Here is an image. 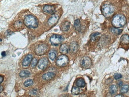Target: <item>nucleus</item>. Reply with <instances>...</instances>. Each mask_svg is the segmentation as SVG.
<instances>
[{
    "label": "nucleus",
    "instance_id": "22",
    "mask_svg": "<svg viewBox=\"0 0 129 97\" xmlns=\"http://www.w3.org/2000/svg\"><path fill=\"white\" fill-rule=\"evenodd\" d=\"M117 91V87L116 85H112L109 88V92L111 94H114L116 93Z\"/></svg>",
    "mask_w": 129,
    "mask_h": 97
},
{
    "label": "nucleus",
    "instance_id": "16",
    "mask_svg": "<svg viewBox=\"0 0 129 97\" xmlns=\"http://www.w3.org/2000/svg\"><path fill=\"white\" fill-rule=\"evenodd\" d=\"M55 74L53 73H48L44 74L43 76V79L46 80H50L55 76Z\"/></svg>",
    "mask_w": 129,
    "mask_h": 97
},
{
    "label": "nucleus",
    "instance_id": "17",
    "mask_svg": "<svg viewBox=\"0 0 129 97\" xmlns=\"http://www.w3.org/2000/svg\"><path fill=\"white\" fill-rule=\"evenodd\" d=\"M120 42L123 44H128L129 43V35L125 34L122 35L120 38Z\"/></svg>",
    "mask_w": 129,
    "mask_h": 97
},
{
    "label": "nucleus",
    "instance_id": "9",
    "mask_svg": "<svg viewBox=\"0 0 129 97\" xmlns=\"http://www.w3.org/2000/svg\"><path fill=\"white\" fill-rule=\"evenodd\" d=\"M59 19L58 15L56 14L52 15L48 20V23L49 26H53L57 23Z\"/></svg>",
    "mask_w": 129,
    "mask_h": 97
},
{
    "label": "nucleus",
    "instance_id": "25",
    "mask_svg": "<svg viewBox=\"0 0 129 97\" xmlns=\"http://www.w3.org/2000/svg\"><path fill=\"white\" fill-rule=\"evenodd\" d=\"M34 81L32 80L28 79L25 81L24 84L25 86H26V87H28L32 85L33 84H34Z\"/></svg>",
    "mask_w": 129,
    "mask_h": 97
},
{
    "label": "nucleus",
    "instance_id": "8",
    "mask_svg": "<svg viewBox=\"0 0 129 97\" xmlns=\"http://www.w3.org/2000/svg\"><path fill=\"white\" fill-rule=\"evenodd\" d=\"M49 60L46 57H44L41 58L39 61L38 66L39 68L41 70H45L48 65Z\"/></svg>",
    "mask_w": 129,
    "mask_h": 97
},
{
    "label": "nucleus",
    "instance_id": "33",
    "mask_svg": "<svg viewBox=\"0 0 129 97\" xmlns=\"http://www.w3.org/2000/svg\"><path fill=\"white\" fill-rule=\"evenodd\" d=\"M3 80H4V78H3V77H2V76H0V83H2V82H3Z\"/></svg>",
    "mask_w": 129,
    "mask_h": 97
},
{
    "label": "nucleus",
    "instance_id": "7",
    "mask_svg": "<svg viewBox=\"0 0 129 97\" xmlns=\"http://www.w3.org/2000/svg\"><path fill=\"white\" fill-rule=\"evenodd\" d=\"M80 64L82 67L85 69H88L91 65V61L90 58L88 57H84L81 58Z\"/></svg>",
    "mask_w": 129,
    "mask_h": 97
},
{
    "label": "nucleus",
    "instance_id": "36",
    "mask_svg": "<svg viewBox=\"0 0 129 97\" xmlns=\"http://www.w3.org/2000/svg\"><path fill=\"white\" fill-rule=\"evenodd\" d=\"M0 42H2V39H0Z\"/></svg>",
    "mask_w": 129,
    "mask_h": 97
},
{
    "label": "nucleus",
    "instance_id": "19",
    "mask_svg": "<svg viewBox=\"0 0 129 97\" xmlns=\"http://www.w3.org/2000/svg\"><path fill=\"white\" fill-rule=\"evenodd\" d=\"M76 85L77 86L80 88H83L85 86V81H84V80L80 78L79 79H78L76 81Z\"/></svg>",
    "mask_w": 129,
    "mask_h": 97
},
{
    "label": "nucleus",
    "instance_id": "3",
    "mask_svg": "<svg viewBox=\"0 0 129 97\" xmlns=\"http://www.w3.org/2000/svg\"><path fill=\"white\" fill-rule=\"evenodd\" d=\"M114 10L113 7L110 4H106L102 7V13L106 17H109L111 16L113 14Z\"/></svg>",
    "mask_w": 129,
    "mask_h": 97
},
{
    "label": "nucleus",
    "instance_id": "34",
    "mask_svg": "<svg viewBox=\"0 0 129 97\" xmlns=\"http://www.w3.org/2000/svg\"><path fill=\"white\" fill-rule=\"evenodd\" d=\"M0 93H1L3 91V88L2 86V85H0Z\"/></svg>",
    "mask_w": 129,
    "mask_h": 97
},
{
    "label": "nucleus",
    "instance_id": "5",
    "mask_svg": "<svg viewBox=\"0 0 129 97\" xmlns=\"http://www.w3.org/2000/svg\"><path fill=\"white\" fill-rule=\"evenodd\" d=\"M64 38L62 36L58 35H53L51 36L50 39V41L51 44L53 45H58L63 41Z\"/></svg>",
    "mask_w": 129,
    "mask_h": 97
},
{
    "label": "nucleus",
    "instance_id": "26",
    "mask_svg": "<svg viewBox=\"0 0 129 97\" xmlns=\"http://www.w3.org/2000/svg\"><path fill=\"white\" fill-rule=\"evenodd\" d=\"M22 26V22L20 20H17L14 23V27L16 29H19Z\"/></svg>",
    "mask_w": 129,
    "mask_h": 97
},
{
    "label": "nucleus",
    "instance_id": "28",
    "mask_svg": "<svg viewBox=\"0 0 129 97\" xmlns=\"http://www.w3.org/2000/svg\"><path fill=\"white\" fill-rule=\"evenodd\" d=\"M56 56V54L54 52H50V53H49V57L52 61H54L55 59Z\"/></svg>",
    "mask_w": 129,
    "mask_h": 97
},
{
    "label": "nucleus",
    "instance_id": "13",
    "mask_svg": "<svg viewBox=\"0 0 129 97\" xmlns=\"http://www.w3.org/2000/svg\"><path fill=\"white\" fill-rule=\"evenodd\" d=\"M70 23L68 22H65L62 23L61 25V29L64 31H67L70 29Z\"/></svg>",
    "mask_w": 129,
    "mask_h": 97
},
{
    "label": "nucleus",
    "instance_id": "21",
    "mask_svg": "<svg viewBox=\"0 0 129 97\" xmlns=\"http://www.w3.org/2000/svg\"><path fill=\"white\" fill-rule=\"evenodd\" d=\"M30 73L29 71L26 70H23L22 71H21L20 73H19V76L21 77H27L30 76Z\"/></svg>",
    "mask_w": 129,
    "mask_h": 97
},
{
    "label": "nucleus",
    "instance_id": "18",
    "mask_svg": "<svg viewBox=\"0 0 129 97\" xmlns=\"http://www.w3.org/2000/svg\"><path fill=\"white\" fill-rule=\"evenodd\" d=\"M101 34L99 32L94 33L91 35V40L92 42H95L99 38Z\"/></svg>",
    "mask_w": 129,
    "mask_h": 97
},
{
    "label": "nucleus",
    "instance_id": "1",
    "mask_svg": "<svg viewBox=\"0 0 129 97\" xmlns=\"http://www.w3.org/2000/svg\"><path fill=\"white\" fill-rule=\"evenodd\" d=\"M126 22V18L124 16L118 14L114 16L112 19V23L114 27L120 28L124 26Z\"/></svg>",
    "mask_w": 129,
    "mask_h": 97
},
{
    "label": "nucleus",
    "instance_id": "35",
    "mask_svg": "<svg viewBox=\"0 0 129 97\" xmlns=\"http://www.w3.org/2000/svg\"><path fill=\"white\" fill-rule=\"evenodd\" d=\"M123 96H124L122 95H118L116 96L115 97H123Z\"/></svg>",
    "mask_w": 129,
    "mask_h": 97
},
{
    "label": "nucleus",
    "instance_id": "4",
    "mask_svg": "<svg viewBox=\"0 0 129 97\" xmlns=\"http://www.w3.org/2000/svg\"><path fill=\"white\" fill-rule=\"evenodd\" d=\"M68 62V58L65 54L59 56L57 59L56 64L58 66L63 67L66 66Z\"/></svg>",
    "mask_w": 129,
    "mask_h": 97
},
{
    "label": "nucleus",
    "instance_id": "32",
    "mask_svg": "<svg viewBox=\"0 0 129 97\" xmlns=\"http://www.w3.org/2000/svg\"><path fill=\"white\" fill-rule=\"evenodd\" d=\"M1 54L2 55V56L3 57L6 56V52H5V51H3V52Z\"/></svg>",
    "mask_w": 129,
    "mask_h": 97
},
{
    "label": "nucleus",
    "instance_id": "27",
    "mask_svg": "<svg viewBox=\"0 0 129 97\" xmlns=\"http://www.w3.org/2000/svg\"><path fill=\"white\" fill-rule=\"evenodd\" d=\"M37 63H38V60L35 58H34L31 62V66L32 67H35V66H36Z\"/></svg>",
    "mask_w": 129,
    "mask_h": 97
},
{
    "label": "nucleus",
    "instance_id": "12",
    "mask_svg": "<svg viewBox=\"0 0 129 97\" xmlns=\"http://www.w3.org/2000/svg\"><path fill=\"white\" fill-rule=\"evenodd\" d=\"M43 10L45 13L51 14L54 12L55 10L54 7L52 6L48 5L45 6L44 7Z\"/></svg>",
    "mask_w": 129,
    "mask_h": 97
},
{
    "label": "nucleus",
    "instance_id": "2",
    "mask_svg": "<svg viewBox=\"0 0 129 97\" xmlns=\"http://www.w3.org/2000/svg\"><path fill=\"white\" fill-rule=\"evenodd\" d=\"M24 23L26 26L33 28L37 27L38 25V22L36 18L30 15L25 17L24 20Z\"/></svg>",
    "mask_w": 129,
    "mask_h": 97
},
{
    "label": "nucleus",
    "instance_id": "30",
    "mask_svg": "<svg viewBox=\"0 0 129 97\" xmlns=\"http://www.w3.org/2000/svg\"><path fill=\"white\" fill-rule=\"evenodd\" d=\"M37 90L35 89H33L31 90L30 92V95L31 96H34L37 94Z\"/></svg>",
    "mask_w": 129,
    "mask_h": 97
},
{
    "label": "nucleus",
    "instance_id": "14",
    "mask_svg": "<svg viewBox=\"0 0 129 97\" xmlns=\"http://www.w3.org/2000/svg\"><path fill=\"white\" fill-rule=\"evenodd\" d=\"M60 51L63 54H66L68 53L69 49L68 47L66 44L62 45L60 48Z\"/></svg>",
    "mask_w": 129,
    "mask_h": 97
},
{
    "label": "nucleus",
    "instance_id": "15",
    "mask_svg": "<svg viewBox=\"0 0 129 97\" xmlns=\"http://www.w3.org/2000/svg\"><path fill=\"white\" fill-rule=\"evenodd\" d=\"M74 26L76 31L80 32L82 30V26L80 20L79 19L76 20L74 24Z\"/></svg>",
    "mask_w": 129,
    "mask_h": 97
},
{
    "label": "nucleus",
    "instance_id": "23",
    "mask_svg": "<svg viewBox=\"0 0 129 97\" xmlns=\"http://www.w3.org/2000/svg\"><path fill=\"white\" fill-rule=\"evenodd\" d=\"M72 92L73 94L76 95L79 94L80 93V89L77 87L74 86L72 88Z\"/></svg>",
    "mask_w": 129,
    "mask_h": 97
},
{
    "label": "nucleus",
    "instance_id": "10",
    "mask_svg": "<svg viewBox=\"0 0 129 97\" xmlns=\"http://www.w3.org/2000/svg\"><path fill=\"white\" fill-rule=\"evenodd\" d=\"M32 58L33 56L31 54H29L26 56L23 61V62H22L23 66H28L32 60Z\"/></svg>",
    "mask_w": 129,
    "mask_h": 97
},
{
    "label": "nucleus",
    "instance_id": "24",
    "mask_svg": "<svg viewBox=\"0 0 129 97\" xmlns=\"http://www.w3.org/2000/svg\"><path fill=\"white\" fill-rule=\"evenodd\" d=\"M129 86L128 85H125L122 87L121 89L120 90V92L121 93H126L129 90Z\"/></svg>",
    "mask_w": 129,
    "mask_h": 97
},
{
    "label": "nucleus",
    "instance_id": "6",
    "mask_svg": "<svg viewBox=\"0 0 129 97\" xmlns=\"http://www.w3.org/2000/svg\"><path fill=\"white\" fill-rule=\"evenodd\" d=\"M48 49V46L46 44H40L35 48V52L38 55H41L46 53Z\"/></svg>",
    "mask_w": 129,
    "mask_h": 97
},
{
    "label": "nucleus",
    "instance_id": "31",
    "mask_svg": "<svg viewBox=\"0 0 129 97\" xmlns=\"http://www.w3.org/2000/svg\"><path fill=\"white\" fill-rule=\"evenodd\" d=\"M118 84V85L120 87H121V86H122V85H123L122 81H119V82Z\"/></svg>",
    "mask_w": 129,
    "mask_h": 97
},
{
    "label": "nucleus",
    "instance_id": "20",
    "mask_svg": "<svg viewBox=\"0 0 129 97\" xmlns=\"http://www.w3.org/2000/svg\"><path fill=\"white\" fill-rule=\"evenodd\" d=\"M110 30L111 32L113 33L114 34L116 35H118L120 34L122 31V30L119 29L116 27H112L110 29Z\"/></svg>",
    "mask_w": 129,
    "mask_h": 97
},
{
    "label": "nucleus",
    "instance_id": "11",
    "mask_svg": "<svg viewBox=\"0 0 129 97\" xmlns=\"http://www.w3.org/2000/svg\"><path fill=\"white\" fill-rule=\"evenodd\" d=\"M79 49V45L77 42H73L71 43L70 45V51L72 53H75Z\"/></svg>",
    "mask_w": 129,
    "mask_h": 97
},
{
    "label": "nucleus",
    "instance_id": "29",
    "mask_svg": "<svg viewBox=\"0 0 129 97\" xmlns=\"http://www.w3.org/2000/svg\"><path fill=\"white\" fill-rule=\"evenodd\" d=\"M114 77L115 79L118 80V79H120L122 77V75L120 74L119 73H116L114 75Z\"/></svg>",
    "mask_w": 129,
    "mask_h": 97
}]
</instances>
